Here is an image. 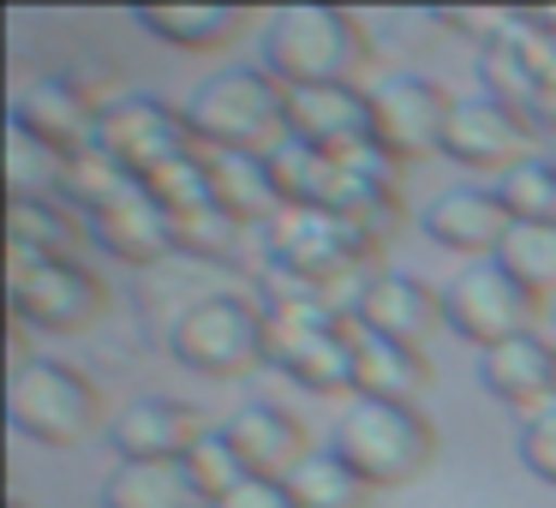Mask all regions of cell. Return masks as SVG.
Masks as SVG:
<instances>
[{
	"label": "cell",
	"instance_id": "obj_25",
	"mask_svg": "<svg viewBox=\"0 0 556 508\" xmlns=\"http://www.w3.org/2000/svg\"><path fill=\"white\" fill-rule=\"evenodd\" d=\"M281 484H288L293 508H365V503H371V484H365L329 443L312 448V455H305Z\"/></svg>",
	"mask_w": 556,
	"mask_h": 508
},
{
	"label": "cell",
	"instance_id": "obj_17",
	"mask_svg": "<svg viewBox=\"0 0 556 508\" xmlns=\"http://www.w3.org/2000/svg\"><path fill=\"white\" fill-rule=\"evenodd\" d=\"M222 436L233 443V455H240V467L252 472V479H276V484L317 448L312 431H305L288 407H269V401H252V407L228 412V419H222Z\"/></svg>",
	"mask_w": 556,
	"mask_h": 508
},
{
	"label": "cell",
	"instance_id": "obj_14",
	"mask_svg": "<svg viewBox=\"0 0 556 508\" xmlns=\"http://www.w3.org/2000/svg\"><path fill=\"white\" fill-rule=\"evenodd\" d=\"M204 412L168 395H144L109 419V448L121 460H186L204 436Z\"/></svg>",
	"mask_w": 556,
	"mask_h": 508
},
{
	"label": "cell",
	"instance_id": "obj_20",
	"mask_svg": "<svg viewBox=\"0 0 556 508\" xmlns=\"http://www.w3.org/2000/svg\"><path fill=\"white\" fill-rule=\"evenodd\" d=\"M437 383L425 347H401V341L365 335L359 329V353H353V401H401L419 407V395Z\"/></svg>",
	"mask_w": 556,
	"mask_h": 508
},
{
	"label": "cell",
	"instance_id": "obj_16",
	"mask_svg": "<svg viewBox=\"0 0 556 508\" xmlns=\"http://www.w3.org/2000/svg\"><path fill=\"white\" fill-rule=\"evenodd\" d=\"M479 383H484V395L515 407L520 419L556 407V341L532 329V335H515L503 347L479 353Z\"/></svg>",
	"mask_w": 556,
	"mask_h": 508
},
{
	"label": "cell",
	"instance_id": "obj_29",
	"mask_svg": "<svg viewBox=\"0 0 556 508\" xmlns=\"http://www.w3.org/2000/svg\"><path fill=\"white\" fill-rule=\"evenodd\" d=\"M496 198L508 204L515 221H556V162L532 156V162H520V168H508L503 180H496Z\"/></svg>",
	"mask_w": 556,
	"mask_h": 508
},
{
	"label": "cell",
	"instance_id": "obj_34",
	"mask_svg": "<svg viewBox=\"0 0 556 508\" xmlns=\"http://www.w3.org/2000/svg\"><path fill=\"white\" fill-rule=\"evenodd\" d=\"M7 508H30V503H18V496H13V503H7Z\"/></svg>",
	"mask_w": 556,
	"mask_h": 508
},
{
	"label": "cell",
	"instance_id": "obj_10",
	"mask_svg": "<svg viewBox=\"0 0 556 508\" xmlns=\"http://www.w3.org/2000/svg\"><path fill=\"white\" fill-rule=\"evenodd\" d=\"M532 144H539V126L520 109H503L491 97H455V114H448V138L443 156L467 174H496L503 180L508 168L532 162Z\"/></svg>",
	"mask_w": 556,
	"mask_h": 508
},
{
	"label": "cell",
	"instance_id": "obj_7",
	"mask_svg": "<svg viewBox=\"0 0 556 508\" xmlns=\"http://www.w3.org/2000/svg\"><path fill=\"white\" fill-rule=\"evenodd\" d=\"M539 312H544V300L520 288L496 257L467 264L443 288V323H448V335L467 341L472 353H491L515 335H532V329H539Z\"/></svg>",
	"mask_w": 556,
	"mask_h": 508
},
{
	"label": "cell",
	"instance_id": "obj_19",
	"mask_svg": "<svg viewBox=\"0 0 556 508\" xmlns=\"http://www.w3.org/2000/svg\"><path fill=\"white\" fill-rule=\"evenodd\" d=\"M204 162H210V186H216V209L233 216L240 228H269L288 209L276 174H269V156H252V150H204Z\"/></svg>",
	"mask_w": 556,
	"mask_h": 508
},
{
	"label": "cell",
	"instance_id": "obj_1",
	"mask_svg": "<svg viewBox=\"0 0 556 508\" xmlns=\"http://www.w3.org/2000/svg\"><path fill=\"white\" fill-rule=\"evenodd\" d=\"M257 66L281 90H312V85H359L371 66V37L353 13L341 7H281L264 18Z\"/></svg>",
	"mask_w": 556,
	"mask_h": 508
},
{
	"label": "cell",
	"instance_id": "obj_13",
	"mask_svg": "<svg viewBox=\"0 0 556 508\" xmlns=\"http://www.w3.org/2000/svg\"><path fill=\"white\" fill-rule=\"evenodd\" d=\"M97 126H102V102L73 78H37L13 97V132H30L42 144L66 150V156L97 144Z\"/></svg>",
	"mask_w": 556,
	"mask_h": 508
},
{
	"label": "cell",
	"instance_id": "obj_4",
	"mask_svg": "<svg viewBox=\"0 0 556 508\" xmlns=\"http://www.w3.org/2000/svg\"><path fill=\"white\" fill-rule=\"evenodd\" d=\"M7 419L42 448H78L102 424V389L66 359H25L7 377Z\"/></svg>",
	"mask_w": 556,
	"mask_h": 508
},
{
	"label": "cell",
	"instance_id": "obj_2",
	"mask_svg": "<svg viewBox=\"0 0 556 508\" xmlns=\"http://www.w3.org/2000/svg\"><path fill=\"white\" fill-rule=\"evenodd\" d=\"M329 448L371 491H401V484L431 472L437 424L419 407H401V401H348L329 424Z\"/></svg>",
	"mask_w": 556,
	"mask_h": 508
},
{
	"label": "cell",
	"instance_id": "obj_32",
	"mask_svg": "<svg viewBox=\"0 0 556 508\" xmlns=\"http://www.w3.org/2000/svg\"><path fill=\"white\" fill-rule=\"evenodd\" d=\"M216 508H293V496H288V484H276V479H245L233 496H222Z\"/></svg>",
	"mask_w": 556,
	"mask_h": 508
},
{
	"label": "cell",
	"instance_id": "obj_18",
	"mask_svg": "<svg viewBox=\"0 0 556 508\" xmlns=\"http://www.w3.org/2000/svg\"><path fill=\"white\" fill-rule=\"evenodd\" d=\"M288 138L324 150V156H336V150L371 138V90H365V85L288 90Z\"/></svg>",
	"mask_w": 556,
	"mask_h": 508
},
{
	"label": "cell",
	"instance_id": "obj_26",
	"mask_svg": "<svg viewBox=\"0 0 556 508\" xmlns=\"http://www.w3.org/2000/svg\"><path fill=\"white\" fill-rule=\"evenodd\" d=\"M496 264L539 300H556V221H515Z\"/></svg>",
	"mask_w": 556,
	"mask_h": 508
},
{
	"label": "cell",
	"instance_id": "obj_9",
	"mask_svg": "<svg viewBox=\"0 0 556 508\" xmlns=\"http://www.w3.org/2000/svg\"><path fill=\"white\" fill-rule=\"evenodd\" d=\"M448 114H455V97L425 73H395L371 90V138L395 162L443 156Z\"/></svg>",
	"mask_w": 556,
	"mask_h": 508
},
{
	"label": "cell",
	"instance_id": "obj_22",
	"mask_svg": "<svg viewBox=\"0 0 556 508\" xmlns=\"http://www.w3.org/2000/svg\"><path fill=\"white\" fill-rule=\"evenodd\" d=\"M132 25L150 30V37H162L180 54H210V49H228V42L252 25V13H245V7H138Z\"/></svg>",
	"mask_w": 556,
	"mask_h": 508
},
{
	"label": "cell",
	"instance_id": "obj_33",
	"mask_svg": "<svg viewBox=\"0 0 556 508\" xmlns=\"http://www.w3.org/2000/svg\"><path fill=\"white\" fill-rule=\"evenodd\" d=\"M544 25H551V42H556V13H544ZM556 90V85H551Z\"/></svg>",
	"mask_w": 556,
	"mask_h": 508
},
{
	"label": "cell",
	"instance_id": "obj_5",
	"mask_svg": "<svg viewBox=\"0 0 556 508\" xmlns=\"http://www.w3.org/2000/svg\"><path fill=\"white\" fill-rule=\"evenodd\" d=\"M168 353L198 377H245L257 365H269V329H264V305L240 300V293H210L192 300L168 329Z\"/></svg>",
	"mask_w": 556,
	"mask_h": 508
},
{
	"label": "cell",
	"instance_id": "obj_31",
	"mask_svg": "<svg viewBox=\"0 0 556 508\" xmlns=\"http://www.w3.org/2000/svg\"><path fill=\"white\" fill-rule=\"evenodd\" d=\"M515 455H520V467H527L532 479H544V484L556 491V407H544V412H532V419H520Z\"/></svg>",
	"mask_w": 556,
	"mask_h": 508
},
{
	"label": "cell",
	"instance_id": "obj_12",
	"mask_svg": "<svg viewBox=\"0 0 556 508\" xmlns=\"http://www.w3.org/2000/svg\"><path fill=\"white\" fill-rule=\"evenodd\" d=\"M353 323L365 335H383V341H401V347H425L431 335H443V288H425L419 276L407 269H383V276L365 288Z\"/></svg>",
	"mask_w": 556,
	"mask_h": 508
},
{
	"label": "cell",
	"instance_id": "obj_27",
	"mask_svg": "<svg viewBox=\"0 0 556 508\" xmlns=\"http://www.w3.org/2000/svg\"><path fill=\"white\" fill-rule=\"evenodd\" d=\"M150 198H156V204L168 209L174 221H192V216H204V209H216V186H210L204 144H198V156H186V162H174V168H162L156 180H150Z\"/></svg>",
	"mask_w": 556,
	"mask_h": 508
},
{
	"label": "cell",
	"instance_id": "obj_30",
	"mask_svg": "<svg viewBox=\"0 0 556 508\" xmlns=\"http://www.w3.org/2000/svg\"><path fill=\"white\" fill-rule=\"evenodd\" d=\"M186 467H192V479H198V491H204V503H210V508H216L222 496H233L245 479H252V472L240 467V455H233V443L222 436V424L198 436V448L186 455Z\"/></svg>",
	"mask_w": 556,
	"mask_h": 508
},
{
	"label": "cell",
	"instance_id": "obj_11",
	"mask_svg": "<svg viewBox=\"0 0 556 508\" xmlns=\"http://www.w3.org/2000/svg\"><path fill=\"white\" fill-rule=\"evenodd\" d=\"M419 228L431 233L443 252H460V257H472V264H484V257L503 252L515 216H508V204L496 198V186L467 180V186H448V192H437L431 204H425Z\"/></svg>",
	"mask_w": 556,
	"mask_h": 508
},
{
	"label": "cell",
	"instance_id": "obj_23",
	"mask_svg": "<svg viewBox=\"0 0 556 508\" xmlns=\"http://www.w3.org/2000/svg\"><path fill=\"white\" fill-rule=\"evenodd\" d=\"M85 221L66 216V204H7V264H49V257L85 252Z\"/></svg>",
	"mask_w": 556,
	"mask_h": 508
},
{
	"label": "cell",
	"instance_id": "obj_15",
	"mask_svg": "<svg viewBox=\"0 0 556 508\" xmlns=\"http://www.w3.org/2000/svg\"><path fill=\"white\" fill-rule=\"evenodd\" d=\"M90 240L114 257V264H132V269H150L162 264L168 252H180V233H174V216L150 198V186H132L126 198H114L109 209L85 216Z\"/></svg>",
	"mask_w": 556,
	"mask_h": 508
},
{
	"label": "cell",
	"instance_id": "obj_3",
	"mask_svg": "<svg viewBox=\"0 0 556 508\" xmlns=\"http://www.w3.org/2000/svg\"><path fill=\"white\" fill-rule=\"evenodd\" d=\"M180 109L204 150H252V156H269L288 138V90L264 66H222Z\"/></svg>",
	"mask_w": 556,
	"mask_h": 508
},
{
	"label": "cell",
	"instance_id": "obj_24",
	"mask_svg": "<svg viewBox=\"0 0 556 508\" xmlns=\"http://www.w3.org/2000/svg\"><path fill=\"white\" fill-rule=\"evenodd\" d=\"M73 156L30 132L7 138V204H66Z\"/></svg>",
	"mask_w": 556,
	"mask_h": 508
},
{
	"label": "cell",
	"instance_id": "obj_21",
	"mask_svg": "<svg viewBox=\"0 0 556 508\" xmlns=\"http://www.w3.org/2000/svg\"><path fill=\"white\" fill-rule=\"evenodd\" d=\"M97 503L102 508H210L186 460H114Z\"/></svg>",
	"mask_w": 556,
	"mask_h": 508
},
{
	"label": "cell",
	"instance_id": "obj_6",
	"mask_svg": "<svg viewBox=\"0 0 556 508\" xmlns=\"http://www.w3.org/2000/svg\"><path fill=\"white\" fill-rule=\"evenodd\" d=\"M7 305L18 329L37 335H85L109 312V288L85 257H49V264H7Z\"/></svg>",
	"mask_w": 556,
	"mask_h": 508
},
{
	"label": "cell",
	"instance_id": "obj_28",
	"mask_svg": "<svg viewBox=\"0 0 556 508\" xmlns=\"http://www.w3.org/2000/svg\"><path fill=\"white\" fill-rule=\"evenodd\" d=\"M132 186H144V180H132V174L121 168L114 156H102L97 144L90 150H78L73 156V180H66V204H78L85 216H97V209H109L114 198H126Z\"/></svg>",
	"mask_w": 556,
	"mask_h": 508
},
{
	"label": "cell",
	"instance_id": "obj_8",
	"mask_svg": "<svg viewBox=\"0 0 556 508\" xmlns=\"http://www.w3.org/2000/svg\"><path fill=\"white\" fill-rule=\"evenodd\" d=\"M97 150L114 156L132 180H156L162 168L198 156V138L186 126V109L162 97H114L102 102V126H97Z\"/></svg>",
	"mask_w": 556,
	"mask_h": 508
}]
</instances>
